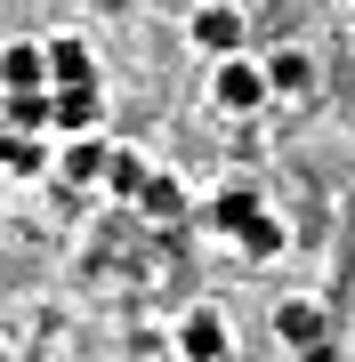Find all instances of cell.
Returning a JSON list of instances; mask_svg holds the SVG:
<instances>
[{
    "mask_svg": "<svg viewBox=\"0 0 355 362\" xmlns=\"http://www.w3.org/2000/svg\"><path fill=\"white\" fill-rule=\"evenodd\" d=\"M49 129H65V137L97 129V89H89V81H57V89H49Z\"/></svg>",
    "mask_w": 355,
    "mask_h": 362,
    "instance_id": "3957f363",
    "label": "cell"
},
{
    "mask_svg": "<svg viewBox=\"0 0 355 362\" xmlns=\"http://www.w3.org/2000/svg\"><path fill=\"white\" fill-rule=\"evenodd\" d=\"M275 338L283 346H323V306L315 298H283L275 306Z\"/></svg>",
    "mask_w": 355,
    "mask_h": 362,
    "instance_id": "8992f818",
    "label": "cell"
},
{
    "mask_svg": "<svg viewBox=\"0 0 355 362\" xmlns=\"http://www.w3.org/2000/svg\"><path fill=\"white\" fill-rule=\"evenodd\" d=\"M145 177H154V169H145L130 145H121V153H106V185H113L121 202H137V194H145Z\"/></svg>",
    "mask_w": 355,
    "mask_h": 362,
    "instance_id": "9c48e42d",
    "label": "cell"
},
{
    "mask_svg": "<svg viewBox=\"0 0 355 362\" xmlns=\"http://www.w3.org/2000/svg\"><path fill=\"white\" fill-rule=\"evenodd\" d=\"M57 169H65L73 185H89V177H106V145H73V153L57 161Z\"/></svg>",
    "mask_w": 355,
    "mask_h": 362,
    "instance_id": "5bb4252c",
    "label": "cell"
},
{
    "mask_svg": "<svg viewBox=\"0 0 355 362\" xmlns=\"http://www.w3.org/2000/svg\"><path fill=\"white\" fill-rule=\"evenodd\" d=\"M0 169H49V145H40L33 129H16V121H0Z\"/></svg>",
    "mask_w": 355,
    "mask_h": 362,
    "instance_id": "52a82bcc",
    "label": "cell"
},
{
    "mask_svg": "<svg viewBox=\"0 0 355 362\" xmlns=\"http://www.w3.org/2000/svg\"><path fill=\"white\" fill-rule=\"evenodd\" d=\"M210 97H218V113H259L266 97H275V81H266V65H250V57H218V81H210Z\"/></svg>",
    "mask_w": 355,
    "mask_h": 362,
    "instance_id": "6da1fadb",
    "label": "cell"
},
{
    "mask_svg": "<svg viewBox=\"0 0 355 362\" xmlns=\"http://www.w3.org/2000/svg\"><path fill=\"white\" fill-rule=\"evenodd\" d=\"M186 33H194V40H202L210 57H235V49H242V8L210 0V8H194V25H186Z\"/></svg>",
    "mask_w": 355,
    "mask_h": 362,
    "instance_id": "277c9868",
    "label": "cell"
},
{
    "mask_svg": "<svg viewBox=\"0 0 355 362\" xmlns=\"http://www.w3.org/2000/svg\"><path fill=\"white\" fill-rule=\"evenodd\" d=\"M266 81H275V89H283V97H299V89H307V81H315V65H307V49H283V57H275V65H266Z\"/></svg>",
    "mask_w": 355,
    "mask_h": 362,
    "instance_id": "8fae6325",
    "label": "cell"
},
{
    "mask_svg": "<svg viewBox=\"0 0 355 362\" xmlns=\"http://www.w3.org/2000/svg\"><path fill=\"white\" fill-rule=\"evenodd\" d=\"M137 209H145V218H178V209H186V185H178V177H145Z\"/></svg>",
    "mask_w": 355,
    "mask_h": 362,
    "instance_id": "30bf717a",
    "label": "cell"
},
{
    "mask_svg": "<svg viewBox=\"0 0 355 362\" xmlns=\"http://www.w3.org/2000/svg\"><path fill=\"white\" fill-rule=\"evenodd\" d=\"M40 81H49V40H9V49H0V89L25 97Z\"/></svg>",
    "mask_w": 355,
    "mask_h": 362,
    "instance_id": "7a4b0ae2",
    "label": "cell"
},
{
    "mask_svg": "<svg viewBox=\"0 0 355 362\" xmlns=\"http://www.w3.org/2000/svg\"><path fill=\"white\" fill-rule=\"evenodd\" d=\"M210 218H218V233H242L250 218H259V194H242V185H226V194H218V209H210Z\"/></svg>",
    "mask_w": 355,
    "mask_h": 362,
    "instance_id": "7c38bea8",
    "label": "cell"
},
{
    "mask_svg": "<svg viewBox=\"0 0 355 362\" xmlns=\"http://www.w3.org/2000/svg\"><path fill=\"white\" fill-rule=\"evenodd\" d=\"M0 362H9V346H0Z\"/></svg>",
    "mask_w": 355,
    "mask_h": 362,
    "instance_id": "9a60e30c",
    "label": "cell"
},
{
    "mask_svg": "<svg viewBox=\"0 0 355 362\" xmlns=\"http://www.w3.org/2000/svg\"><path fill=\"white\" fill-rule=\"evenodd\" d=\"M49 81H89V40L57 33V40H49Z\"/></svg>",
    "mask_w": 355,
    "mask_h": 362,
    "instance_id": "ba28073f",
    "label": "cell"
},
{
    "mask_svg": "<svg viewBox=\"0 0 355 362\" xmlns=\"http://www.w3.org/2000/svg\"><path fill=\"white\" fill-rule=\"evenodd\" d=\"M235 242L250 250V258H275V250H283V218H266V209H259V218H250V226L235 233Z\"/></svg>",
    "mask_w": 355,
    "mask_h": 362,
    "instance_id": "4fadbf2b",
    "label": "cell"
},
{
    "mask_svg": "<svg viewBox=\"0 0 355 362\" xmlns=\"http://www.w3.org/2000/svg\"><path fill=\"white\" fill-rule=\"evenodd\" d=\"M178 354H186V362H226V330H218L210 306H194V314L178 322Z\"/></svg>",
    "mask_w": 355,
    "mask_h": 362,
    "instance_id": "5b68a950",
    "label": "cell"
}]
</instances>
